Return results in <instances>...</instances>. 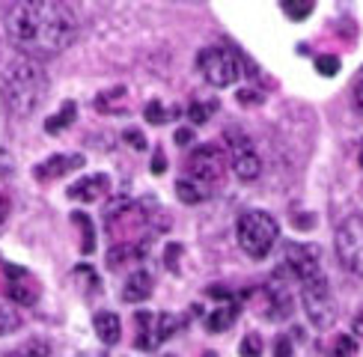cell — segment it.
I'll list each match as a JSON object with an SVG mask.
<instances>
[{
  "label": "cell",
  "instance_id": "1",
  "mask_svg": "<svg viewBox=\"0 0 363 357\" xmlns=\"http://www.w3.org/2000/svg\"><path fill=\"white\" fill-rule=\"evenodd\" d=\"M6 36L30 60H48L63 54L78 39L81 21L69 4L30 0L6 6Z\"/></svg>",
  "mask_w": 363,
  "mask_h": 357
},
{
  "label": "cell",
  "instance_id": "2",
  "mask_svg": "<svg viewBox=\"0 0 363 357\" xmlns=\"http://www.w3.org/2000/svg\"><path fill=\"white\" fill-rule=\"evenodd\" d=\"M48 72L42 69L39 60H30V57H18L6 66L4 78H0V101L12 116H30L36 113L45 98H48Z\"/></svg>",
  "mask_w": 363,
  "mask_h": 357
},
{
  "label": "cell",
  "instance_id": "3",
  "mask_svg": "<svg viewBox=\"0 0 363 357\" xmlns=\"http://www.w3.org/2000/svg\"><path fill=\"white\" fill-rule=\"evenodd\" d=\"M235 235H238L241 250H245L250 259H265L271 253V247L277 244L280 227L268 212L250 208V212H245L235 220Z\"/></svg>",
  "mask_w": 363,
  "mask_h": 357
},
{
  "label": "cell",
  "instance_id": "4",
  "mask_svg": "<svg viewBox=\"0 0 363 357\" xmlns=\"http://www.w3.org/2000/svg\"><path fill=\"white\" fill-rule=\"evenodd\" d=\"M196 69H200L206 84L215 86V89H223V86L235 84L238 74H241L235 51L220 48V45H211V48H203L200 54H196Z\"/></svg>",
  "mask_w": 363,
  "mask_h": 357
},
{
  "label": "cell",
  "instance_id": "5",
  "mask_svg": "<svg viewBox=\"0 0 363 357\" xmlns=\"http://www.w3.org/2000/svg\"><path fill=\"white\" fill-rule=\"evenodd\" d=\"M337 259L349 274L363 277V215H349L334 232Z\"/></svg>",
  "mask_w": 363,
  "mask_h": 357
},
{
  "label": "cell",
  "instance_id": "6",
  "mask_svg": "<svg viewBox=\"0 0 363 357\" xmlns=\"http://www.w3.org/2000/svg\"><path fill=\"white\" fill-rule=\"evenodd\" d=\"M301 304H304L307 319L319 327V331H325V327L337 322V301H334V292H330V283L325 274L313 277L301 286Z\"/></svg>",
  "mask_w": 363,
  "mask_h": 357
},
{
  "label": "cell",
  "instance_id": "7",
  "mask_svg": "<svg viewBox=\"0 0 363 357\" xmlns=\"http://www.w3.org/2000/svg\"><path fill=\"white\" fill-rule=\"evenodd\" d=\"M226 152L218 146V143H206V146H196V152L188 155V164H185V178H191V182H200L206 185L208 191L223 182L226 176Z\"/></svg>",
  "mask_w": 363,
  "mask_h": 357
},
{
  "label": "cell",
  "instance_id": "8",
  "mask_svg": "<svg viewBox=\"0 0 363 357\" xmlns=\"http://www.w3.org/2000/svg\"><path fill=\"white\" fill-rule=\"evenodd\" d=\"M226 149H230V167L241 182H253V178L262 176V158L256 155L247 134L230 128L226 131Z\"/></svg>",
  "mask_w": 363,
  "mask_h": 357
},
{
  "label": "cell",
  "instance_id": "9",
  "mask_svg": "<svg viewBox=\"0 0 363 357\" xmlns=\"http://www.w3.org/2000/svg\"><path fill=\"white\" fill-rule=\"evenodd\" d=\"M283 268H286V271H289L295 280H301V283H307V280H313V277H322L319 247L301 244V242L286 244V250H283Z\"/></svg>",
  "mask_w": 363,
  "mask_h": 357
},
{
  "label": "cell",
  "instance_id": "10",
  "mask_svg": "<svg viewBox=\"0 0 363 357\" xmlns=\"http://www.w3.org/2000/svg\"><path fill=\"white\" fill-rule=\"evenodd\" d=\"M6 298L15 301L18 307H33L42 295V286L36 283V277H30V271L24 268H15V265H6Z\"/></svg>",
  "mask_w": 363,
  "mask_h": 357
},
{
  "label": "cell",
  "instance_id": "11",
  "mask_svg": "<svg viewBox=\"0 0 363 357\" xmlns=\"http://www.w3.org/2000/svg\"><path fill=\"white\" fill-rule=\"evenodd\" d=\"M84 164H86V158L78 155V152H60V155H51V158H45L42 164H36L33 176L39 178V182H57V178L81 170Z\"/></svg>",
  "mask_w": 363,
  "mask_h": 357
},
{
  "label": "cell",
  "instance_id": "12",
  "mask_svg": "<svg viewBox=\"0 0 363 357\" xmlns=\"http://www.w3.org/2000/svg\"><path fill=\"white\" fill-rule=\"evenodd\" d=\"M108 191H111V176H108V173H93V176L78 178V182H74V185L66 191V197H69V200H78V203H96V200H101Z\"/></svg>",
  "mask_w": 363,
  "mask_h": 357
},
{
  "label": "cell",
  "instance_id": "13",
  "mask_svg": "<svg viewBox=\"0 0 363 357\" xmlns=\"http://www.w3.org/2000/svg\"><path fill=\"white\" fill-rule=\"evenodd\" d=\"M149 295H152V277H149V271H134L125 280V286H123V301L140 304V301H146Z\"/></svg>",
  "mask_w": 363,
  "mask_h": 357
},
{
  "label": "cell",
  "instance_id": "14",
  "mask_svg": "<svg viewBox=\"0 0 363 357\" xmlns=\"http://www.w3.org/2000/svg\"><path fill=\"white\" fill-rule=\"evenodd\" d=\"M93 324H96V334L104 346H116V342L123 339V322H119L116 312H96Z\"/></svg>",
  "mask_w": 363,
  "mask_h": 357
},
{
  "label": "cell",
  "instance_id": "15",
  "mask_svg": "<svg viewBox=\"0 0 363 357\" xmlns=\"http://www.w3.org/2000/svg\"><path fill=\"white\" fill-rule=\"evenodd\" d=\"M125 101H128V89L125 86H113V89H108V93H101L96 98V110L108 113V116H119L125 110Z\"/></svg>",
  "mask_w": 363,
  "mask_h": 357
},
{
  "label": "cell",
  "instance_id": "16",
  "mask_svg": "<svg viewBox=\"0 0 363 357\" xmlns=\"http://www.w3.org/2000/svg\"><path fill=\"white\" fill-rule=\"evenodd\" d=\"M235 316H238V304L226 301V304H220V307L206 319V327H208L211 334H223V331H230V327H233Z\"/></svg>",
  "mask_w": 363,
  "mask_h": 357
},
{
  "label": "cell",
  "instance_id": "17",
  "mask_svg": "<svg viewBox=\"0 0 363 357\" xmlns=\"http://www.w3.org/2000/svg\"><path fill=\"white\" fill-rule=\"evenodd\" d=\"M176 197L185 203V205H196V203H206L211 197V191L200 182H191V178H179L176 182Z\"/></svg>",
  "mask_w": 363,
  "mask_h": 357
},
{
  "label": "cell",
  "instance_id": "18",
  "mask_svg": "<svg viewBox=\"0 0 363 357\" xmlns=\"http://www.w3.org/2000/svg\"><path fill=\"white\" fill-rule=\"evenodd\" d=\"M74 116H78V104H74V101H63V108H60L51 119H45V131H48V134L66 131L74 123Z\"/></svg>",
  "mask_w": 363,
  "mask_h": 357
},
{
  "label": "cell",
  "instance_id": "19",
  "mask_svg": "<svg viewBox=\"0 0 363 357\" xmlns=\"http://www.w3.org/2000/svg\"><path fill=\"white\" fill-rule=\"evenodd\" d=\"M182 324H185V319H182V316H173V312H161V316H155V327H152L155 346H161L164 339H170Z\"/></svg>",
  "mask_w": 363,
  "mask_h": 357
},
{
  "label": "cell",
  "instance_id": "20",
  "mask_svg": "<svg viewBox=\"0 0 363 357\" xmlns=\"http://www.w3.org/2000/svg\"><path fill=\"white\" fill-rule=\"evenodd\" d=\"M48 354H51V346H48V339H39V336H33V339L21 342L18 348L6 351L4 357H48Z\"/></svg>",
  "mask_w": 363,
  "mask_h": 357
},
{
  "label": "cell",
  "instance_id": "21",
  "mask_svg": "<svg viewBox=\"0 0 363 357\" xmlns=\"http://www.w3.org/2000/svg\"><path fill=\"white\" fill-rule=\"evenodd\" d=\"M143 116H146V123H152V125H164V123H167L170 116H173V119L179 116V108L167 110V108H164L161 101H149L146 108H143Z\"/></svg>",
  "mask_w": 363,
  "mask_h": 357
},
{
  "label": "cell",
  "instance_id": "22",
  "mask_svg": "<svg viewBox=\"0 0 363 357\" xmlns=\"http://www.w3.org/2000/svg\"><path fill=\"white\" fill-rule=\"evenodd\" d=\"M72 220L78 223L81 232H84V244H81V250H84L86 256H89V253L96 250V230H93V220H89L84 212H74V215H72Z\"/></svg>",
  "mask_w": 363,
  "mask_h": 357
},
{
  "label": "cell",
  "instance_id": "23",
  "mask_svg": "<svg viewBox=\"0 0 363 357\" xmlns=\"http://www.w3.org/2000/svg\"><path fill=\"white\" fill-rule=\"evenodd\" d=\"M280 9L289 15L292 21H307L310 15L315 12V4H313V0H292V4H283Z\"/></svg>",
  "mask_w": 363,
  "mask_h": 357
},
{
  "label": "cell",
  "instance_id": "24",
  "mask_svg": "<svg viewBox=\"0 0 363 357\" xmlns=\"http://www.w3.org/2000/svg\"><path fill=\"white\" fill-rule=\"evenodd\" d=\"M218 110V101H208V104H203V101H194L191 108H188V119L194 125H203V123H208V116Z\"/></svg>",
  "mask_w": 363,
  "mask_h": 357
},
{
  "label": "cell",
  "instance_id": "25",
  "mask_svg": "<svg viewBox=\"0 0 363 357\" xmlns=\"http://www.w3.org/2000/svg\"><path fill=\"white\" fill-rule=\"evenodd\" d=\"M21 327V316H18V310H12V307H4L0 304V336H6L12 331H18Z\"/></svg>",
  "mask_w": 363,
  "mask_h": 357
},
{
  "label": "cell",
  "instance_id": "26",
  "mask_svg": "<svg viewBox=\"0 0 363 357\" xmlns=\"http://www.w3.org/2000/svg\"><path fill=\"white\" fill-rule=\"evenodd\" d=\"M131 208V203H128V197H113L108 205H104V223H113V220H119L125 212Z\"/></svg>",
  "mask_w": 363,
  "mask_h": 357
},
{
  "label": "cell",
  "instance_id": "27",
  "mask_svg": "<svg viewBox=\"0 0 363 357\" xmlns=\"http://www.w3.org/2000/svg\"><path fill=\"white\" fill-rule=\"evenodd\" d=\"M315 72L325 74V78H334L340 72V57L337 54H319L315 57Z\"/></svg>",
  "mask_w": 363,
  "mask_h": 357
},
{
  "label": "cell",
  "instance_id": "28",
  "mask_svg": "<svg viewBox=\"0 0 363 357\" xmlns=\"http://www.w3.org/2000/svg\"><path fill=\"white\" fill-rule=\"evenodd\" d=\"M238 351H241V357H262V336L259 334H247L245 339H241Z\"/></svg>",
  "mask_w": 363,
  "mask_h": 357
},
{
  "label": "cell",
  "instance_id": "29",
  "mask_svg": "<svg viewBox=\"0 0 363 357\" xmlns=\"http://www.w3.org/2000/svg\"><path fill=\"white\" fill-rule=\"evenodd\" d=\"M352 354H357V339L349 336V334L337 336V342H334V357H352Z\"/></svg>",
  "mask_w": 363,
  "mask_h": 357
},
{
  "label": "cell",
  "instance_id": "30",
  "mask_svg": "<svg viewBox=\"0 0 363 357\" xmlns=\"http://www.w3.org/2000/svg\"><path fill=\"white\" fill-rule=\"evenodd\" d=\"M125 143H128L131 149H138V152H143V149H146V140H143V134H140L138 128H128V131H125Z\"/></svg>",
  "mask_w": 363,
  "mask_h": 357
},
{
  "label": "cell",
  "instance_id": "31",
  "mask_svg": "<svg viewBox=\"0 0 363 357\" xmlns=\"http://www.w3.org/2000/svg\"><path fill=\"white\" fill-rule=\"evenodd\" d=\"M274 357H292V339L289 336L274 339Z\"/></svg>",
  "mask_w": 363,
  "mask_h": 357
},
{
  "label": "cell",
  "instance_id": "32",
  "mask_svg": "<svg viewBox=\"0 0 363 357\" xmlns=\"http://www.w3.org/2000/svg\"><path fill=\"white\" fill-rule=\"evenodd\" d=\"M15 170V161H12V155L6 152L4 146H0V176H9Z\"/></svg>",
  "mask_w": 363,
  "mask_h": 357
},
{
  "label": "cell",
  "instance_id": "33",
  "mask_svg": "<svg viewBox=\"0 0 363 357\" xmlns=\"http://www.w3.org/2000/svg\"><path fill=\"white\" fill-rule=\"evenodd\" d=\"M179 256H182V244H170L167 247V268L170 271H179Z\"/></svg>",
  "mask_w": 363,
  "mask_h": 357
},
{
  "label": "cell",
  "instance_id": "34",
  "mask_svg": "<svg viewBox=\"0 0 363 357\" xmlns=\"http://www.w3.org/2000/svg\"><path fill=\"white\" fill-rule=\"evenodd\" d=\"M352 104H354L357 113H363V78H357V84L352 89Z\"/></svg>",
  "mask_w": 363,
  "mask_h": 357
},
{
  "label": "cell",
  "instance_id": "35",
  "mask_svg": "<svg viewBox=\"0 0 363 357\" xmlns=\"http://www.w3.org/2000/svg\"><path fill=\"white\" fill-rule=\"evenodd\" d=\"M164 170H167V161H164V152H161V149H155V158H152V173H155V176H161Z\"/></svg>",
  "mask_w": 363,
  "mask_h": 357
},
{
  "label": "cell",
  "instance_id": "36",
  "mask_svg": "<svg viewBox=\"0 0 363 357\" xmlns=\"http://www.w3.org/2000/svg\"><path fill=\"white\" fill-rule=\"evenodd\" d=\"M238 101H241V104H256V101H262V96H259V93H253V89H247V93L241 89V93H238Z\"/></svg>",
  "mask_w": 363,
  "mask_h": 357
},
{
  "label": "cell",
  "instance_id": "37",
  "mask_svg": "<svg viewBox=\"0 0 363 357\" xmlns=\"http://www.w3.org/2000/svg\"><path fill=\"white\" fill-rule=\"evenodd\" d=\"M191 140H194V134H191L188 128H182V131H176V143H179V146H188Z\"/></svg>",
  "mask_w": 363,
  "mask_h": 357
},
{
  "label": "cell",
  "instance_id": "38",
  "mask_svg": "<svg viewBox=\"0 0 363 357\" xmlns=\"http://www.w3.org/2000/svg\"><path fill=\"white\" fill-rule=\"evenodd\" d=\"M352 334H354V336H363V310L357 312L354 322H352Z\"/></svg>",
  "mask_w": 363,
  "mask_h": 357
},
{
  "label": "cell",
  "instance_id": "39",
  "mask_svg": "<svg viewBox=\"0 0 363 357\" xmlns=\"http://www.w3.org/2000/svg\"><path fill=\"white\" fill-rule=\"evenodd\" d=\"M6 215H9V200L4 197V193H0V223L6 220Z\"/></svg>",
  "mask_w": 363,
  "mask_h": 357
},
{
  "label": "cell",
  "instance_id": "40",
  "mask_svg": "<svg viewBox=\"0 0 363 357\" xmlns=\"http://www.w3.org/2000/svg\"><path fill=\"white\" fill-rule=\"evenodd\" d=\"M203 357H218V354H215V351H206V354H203Z\"/></svg>",
  "mask_w": 363,
  "mask_h": 357
},
{
  "label": "cell",
  "instance_id": "41",
  "mask_svg": "<svg viewBox=\"0 0 363 357\" xmlns=\"http://www.w3.org/2000/svg\"><path fill=\"white\" fill-rule=\"evenodd\" d=\"M360 167H363V146H360Z\"/></svg>",
  "mask_w": 363,
  "mask_h": 357
},
{
  "label": "cell",
  "instance_id": "42",
  "mask_svg": "<svg viewBox=\"0 0 363 357\" xmlns=\"http://www.w3.org/2000/svg\"><path fill=\"white\" fill-rule=\"evenodd\" d=\"M360 78H363V72H360Z\"/></svg>",
  "mask_w": 363,
  "mask_h": 357
}]
</instances>
